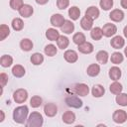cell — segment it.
Listing matches in <instances>:
<instances>
[{"instance_id":"6da1fadb","label":"cell","mask_w":127,"mask_h":127,"mask_svg":"<svg viewBox=\"0 0 127 127\" xmlns=\"http://www.w3.org/2000/svg\"><path fill=\"white\" fill-rule=\"evenodd\" d=\"M29 116V107L27 105H20L13 110V120L17 124H25Z\"/></svg>"},{"instance_id":"7a4b0ae2","label":"cell","mask_w":127,"mask_h":127,"mask_svg":"<svg viewBox=\"0 0 127 127\" xmlns=\"http://www.w3.org/2000/svg\"><path fill=\"white\" fill-rule=\"evenodd\" d=\"M44 124V118L43 115L40 112L34 111L31 114H29L28 119L26 121L27 127H41Z\"/></svg>"},{"instance_id":"3957f363","label":"cell","mask_w":127,"mask_h":127,"mask_svg":"<svg viewBox=\"0 0 127 127\" xmlns=\"http://www.w3.org/2000/svg\"><path fill=\"white\" fill-rule=\"evenodd\" d=\"M28 99V91L25 88H18L13 92V100L16 103H25Z\"/></svg>"},{"instance_id":"277c9868","label":"cell","mask_w":127,"mask_h":127,"mask_svg":"<svg viewBox=\"0 0 127 127\" xmlns=\"http://www.w3.org/2000/svg\"><path fill=\"white\" fill-rule=\"evenodd\" d=\"M64 102H65V104L67 106H69L71 108H75V109L80 108L83 105L82 100L76 95H68V96H66L64 98Z\"/></svg>"},{"instance_id":"5b68a950","label":"cell","mask_w":127,"mask_h":127,"mask_svg":"<svg viewBox=\"0 0 127 127\" xmlns=\"http://www.w3.org/2000/svg\"><path fill=\"white\" fill-rule=\"evenodd\" d=\"M112 119L117 124H123L127 120V112L123 109H117L113 112Z\"/></svg>"},{"instance_id":"8992f818","label":"cell","mask_w":127,"mask_h":127,"mask_svg":"<svg viewBox=\"0 0 127 127\" xmlns=\"http://www.w3.org/2000/svg\"><path fill=\"white\" fill-rule=\"evenodd\" d=\"M101 29H102L103 36L106 37V38L113 37L117 33V27H116L115 24H112V23H106V24H104Z\"/></svg>"},{"instance_id":"52a82bcc","label":"cell","mask_w":127,"mask_h":127,"mask_svg":"<svg viewBox=\"0 0 127 127\" xmlns=\"http://www.w3.org/2000/svg\"><path fill=\"white\" fill-rule=\"evenodd\" d=\"M73 92L79 96H86L89 93V87L86 83H76L73 86Z\"/></svg>"},{"instance_id":"ba28073f","label":"cell","mask_w":127,"mask_h":127,"mask_svg":"<svg viewBox=\"0 0 127 127\" xmlns=\"http://www.w3.org/2000/svg\"><path fill=\"white\" fill-rule=\"evenodd\" d=\"M64 21H65L64 17L62 14H60V13H56V14L52 15L51 16V19H50L51 25L53 27H56V28H61L64 25Z\"/></svg>"},{"instance_id":"9c48e42d","label":"cell","mask_w":127,"mask_h":127,"mask_svg":"<svg viewBox=\"0 0 127 127\" xmlns=\"http://www.w3.org/2000/svg\"><path fill=\"white\" fill-rule=\"evenodd\" d=\"M44 113L48 117H54L58 114V106L53 102L46 103L44 106Z\"/></svg>"},{"instance_id":"30bf717a","label":"cell","mask_w":127,"mask_h":127,"mask_svg":"<svg viewBox=\"0 0 127 127\" xmlns=\"http://www.w3.org/2000/svg\"><path fill=\"white\" fill-rule=\"evenodd\" d=\"M125 45V40L123 37L121 36H114L111 40H110V46L115 49V50H120L124 47Z\"/></svg>"},{"instance_id":"8fae6325","label":"cell","mask_w":127,"mask_h":127,"mask_svg":"<svg viewBox=\"0 0 127 127\" xmlns=\"http://www.w3.org/2000/svg\"><path fill=\"white\" fill-rule=\"evenodd\" d=\"M18 12H19V15L21 17H23V18H29V17H31L33 15L34 9H33V7L30 4H24L18 10Z\"/></svg>"},{"instance_id":"7c38bea8","label":"cell","mask_w":127,"mask_h":127,"mask_svg":"<svg viewBox=\"0 0 127 127\" xmlns=\"http://www.w3.org/2000/svg\"><path fill=\"white\" fill-rule=\"evenodd\" d=\"M124 12L121 9H113L109 14V19L113 22H121L124 19Z\"/></svg>"},{"instance_id":"4fadbf2b","label":"cell","mask_w":127,"mask_h":127,"mask_svg":"<svg viewBox=\"0 0 127 127\" xmlns=\"http://www.w3.org/2000/svg\"><path fill=\"white\" fill-rule=\"evenodd\" d=\"M64 58L67 63L73 64L78 60V55L74 50H66L64 53Z\"/></svg>"},{"instance_id":"5bb4252c","label":"cell","mask_w":127,"mask_h":127,"mask_svg":"<svg viewBox=\"0 0 127 127\" xmlns=\"http://www.w3.org/2000/svg\"><path fill=\"white\" fill-rule=\"evenodd\" d=\"M93 21L92 19H90L89 17L87 16H83L81 19H80V27L84 30V31H90L92 28H93Z\"/></svg>"},{"instance_id":"9a60e30c","label":"cell","mask_w":127,"mask_h":127,"mask_svg":"<svg viewBox=\"0 0 127 127\" xmlns=\"http://www.w3.org/2000/svg\"><path fill=\"white\" fill-rule=\"evenodd\" d=\"M77 47H78L77 48L78 49V52L81 53V54H84V55L91 54L93 52V50H94L93 45L91 43H89V42H84L83 44H81V45H79Z\"/></svg>"},{"instance_id":"2e32d148","label":"cell","mask_w":127,"mask_h":127,"mask_svg":"<svg viewBox=\"0 0 127 127\" xmlns=\"http://www.w3.org/2000/svg\"><path fill=\"white\" fill-rule=\"evenodd\" d=\"M99 72H100V65L98 64H90L86 68L87 75H89L91 77L97 76L99 74Z\"/></svg>"},{"instance_id":"e0dca14e","label":"cell","mask_w":127,"mask_h":127,"mask_svg":"<svg viewBox=\"0 0 127 127\" xmlns=\"http://www.w3.org/2000/svg\"><path fill=\"white\" fill-rule=\"evenodd\" d=\"M108 75H109V77L113 81L114 80H118V79H120V77L122 75V71H121L120 67H118L117 65H114V66H112V67L109 68Z\"/></svg>"},{"instance_id":"ac0fdd59","label":"cell","mask_w":127,"mask_h":127,"mask_svg":"<svg viewBox=\"0 0 127 127\" xmlns=\"http://www.w3.org/2000/svg\"><path fill=\"white\" fill-rule=\"evenodd\" d=\"M99 14H100L99 9L96 6H89L85 10V14L84 15L87 16V17H89L92 20H95V19H97L99 17Z\"/></svg>"},{"instance_id":"d6986e66","label":"cell","mask_w":127,"mask_h":127,"mask_svg":"<svg viewBox=\"0 0 127 127\" xmlns=\"http://www.w3.org/2000/svg\"><path fill=\"white\" fill-rule=\"evenodd\" d=\"M104 93H105V88L101 84H94L91 88V94L93 95V97H96V98L102 97Z\"/></svg>"},{"instance_id":"ffe728a7","label":"cell","mask_w":127,"mask_h":127,"mask_svg":"<svg viewBox=\"0 0 127 127\" xmlns=\"http://www.w3.org/2000/svg\"><path fill=\"white\" fill-rule=\"evenodd\" d=\"M62 119H63V122L65 123V124H73L76 118H75V114L72 111L67 110V111L64 112V114L62 116Z\"/></svg>"},{"instance_id":"44dd1931","label":"cell","mask_w":127,"mask_h":127,"mask_svg":"<svg viewBox=\"0 0 127 127\" xmlns=\"http://www.w3.org/2000/svg\"><path fill=\"white\" fill-rule=\"evenodd\" d=\"M109 59V55L106 51L104 50H100L97 52L96 54V61L100 64H106Z\"/></svg>"},{"instance_id":"7402d4cb","label":"cell","mask_w":127,"mask_h":127,"mask_svg":"<svg viewBox=\"0 0 127 127\" xmlns=\"http://www.w3.org/2000/svg\"><path fill=\"white\" fill-rule=\"evenodd\" d=\"M11 71H12V74H13L15 77H18V78L23 77V76L25 75V73H26L25 67H24L22 64H15V65H13Z\"/></svg>"},{"instance_id":"603a6c76","label":"cell","mask_w":127,"mask_h":127,"mask_svg":"<svg viewBox=\"0 0 127 127\" xmlns=\"http://www.w3.org/2000/svg\"><path fill=\"white\" fill-rule=\"evenodd\" d=\"M60 36V32L56 28H49L46 31V38L49 41H57Z\"/></svg>"},{"instance_id":"cb8c5ba5","label":"cell","mask_w":127,"mask_h":127,"mask_svg":"<svg viewBox=\"0 0 127 127\" xmlns=\"http://www.w3.org/2000/svg\"><path fill=\"white\" fill-rule=\"evenodd\" d=\"M61 30L64 34L69 35V34H71L74 31V24L70 20H65L64 23V25L61 27Z\"/></svg>"},{"instance_id":"d4e9b609","label":"cell","mask_w":127,"mask_h":127,"mask_svg":"<svg viewBox=\"0 0 127 127\" xmlns=\"http://www.w3.org/2000/svg\"><path fill=\"white\" fill-rule=\"evenodd\" d=\"M33 47H34L33 42L30 39H28V38L22 39L21 42H20V48L24 52H30L33 49Z\"/></svg>"},{"instance_id":"484cf974","label":"cell","mask_w":127,"mask_h":127,"mask_svg":"<svg viewBox=\"0 0 127 127\" xmlns=\"http://www.w3.org/2000/svg\"><path fill=\"white\" fill-rule=\"evenodd\" d=\"M109 90H110V92H111L112 94L117 95V94H119V93L122 92V90H123V86H122V84H121L120 82H118L117 80H114V81L110 84V86H109Z\"/></svg>"},{"instance_id":"4316f807","label":"cell","mask_w":127,"mask_h":127,"mask_svg":"<svg viewBox=\"0 0 127 127\" xmlns=\"http://www.w3.org/2000/svg\"><path fill=\"white\" fill-rule=\"evenodd\" d=\"M68 17L72 20V21H75V20H78L79 19V16H80V9L77 7V6H71L69 9H68Z\"/></svg>"},{"instance_id":"83f0119b","label":"cell","mask_w":127,"mask_h":127,"mask_svg":"<svg viewBox=\"0 0 127 127\" xmlns=\"http://www.w3.org/2000/svg\"><path fill=\"white\" fill-rule=\"evenodd\" d=\"M11 26H12V29L16 32H19V31H22L23 28H24V21L17 17V18H14L11 22Z\"/></svg>"},{"instance_id":"f1b7e54d","label":"cell","mask_w":127,"mask_h":127,"mask_svg":"<svg viewBox=\"0 0 127 127\" xmlns=\"http://www.w3.org/2000/svg\"><path fill=\"white\" fill-rule=\"evenodd\" d=\"M57 45H58V48L61 49V50H65L68 45H69V40L67 37L64 36V35H61L59 37V39L57 40Z\"/></svg>"},{"instance_id":"f546056e","label":"cell","mask_w":127,"mask_h":127,"mask_svg":"<svg viewBox=\"0 0 127 127\" xmlns=\"http://www.w3.org/2000/svg\"><path fill=\"white\" fill-rule=\"evenodd\" d=\"M103 36V33H102V29L100 27H93L91 30H90V37L92 40L94 41H99Z\"/></svg>"},{"instance_id":"4dcf8cb0","label":"cell","mask_w":127,"mask_h":127,"mask_svg":"<svg viewBox=\"0 0 127 127\" xmlns=\"http://www.w3.org/2000/svg\"><path fill=\"white\" fill-rule=\"evenodd\" d=\"M30 61L34 65H40L44 63V56L41 53H34L31 56Z\"/></svg>"},{"instance_id":"1f68e13d","label":"cell","mask_w":127,"mask_h":127,"mask_svg":"<svg viewBox=\"0 0 127 127\" xmlns=\"http://www.w3.org/2000/svg\"><path fill=\"white\" fill-rule=\"evenodd\" d=\"M72 42H73L75 45L79 46V45L83 44L84 42H86V37H85V35H84L83 33L77 32V33H75V34L72 36Z\"/></svg>"},{"instance_id":"d6a6232c","label":"cell","mask_w":127,"mask_h":127,"mask_svg":"<svg viewBox=\"0 0 127 127\" xmlns=\"http://www.w3.org/2000/svg\"><path fill=\"white\" fill-rule=\"evenodd\" d=\"M110 61L114 64H120L124 61V56L120 52H114V53L111 54Z\"/></svg>"},{"instance_id":"836d02e7","label":"cell","mask_w":127,"mask_h":127,"mask_svg":"<svg viewBox=\"0 0 127 127\" xmlns=\"http://www.w3.org/2000/svg\"><path fill=\"white\" fill-rule=\"evenodd\" d=\"M13 64V58L9 55H3L0 58V64L3 67H9Z\"/></svg>"},{"instance_id":"e575fe53","label":"cell","mask_w":127,"mask_h":127,"mask_svg":"<svg viewBox=\"0 0 127 127\" xmlns=\"http://www.w3.org/2000/svg\"><path fill=\"white\" fill-rule=\"evenodd\" d=\"M44 52H45L46 56H48V57H54V56L57 55L58 49H57V47H56L55 45L49 44V45H47V46L44 48Z\"/></svg>"},{"instance_id":"d590c367","label":"cell","mask_w":127,"mask_h":127,"mask_svg":"<svg viewBox=\"0 0 127 127\" xmlns=\"http://www.w3.org/2000/svg\"><path fill=\"white\" fill-rule=\"evenodd\" d=\"M10 35V28L6 24H1L0 26V41H4Z\"/></svg>"},{"instance_id":"8d00e7d4","label":"cell","mask_w":127,"mask_h":127,"mask_svg":"<svg viewBox=\"0 0 127 127\" xmlns=\"http://www.w3.org/2000/svg\"><path fill=\"white\" fill-rule=\"evenodd\" d=\"M115 101L120 106H127V93H119L116 95Z\"/></svg>"},{"instance_id":"74e56055","label":"cell","mask_w":127,"mask_h":127,"mask_svg":"<svg viewBox=\"0 0 127 127\" xmlns=\"http://www.w3.org/2000/svg\"><path fill=\"white\" fill-rule=\"evenodd\" d=\"M42 103H43V99H42V97L39 96V95H34V96H32V98L30 99V105H31V107H33V108H38V107H40V106L42 105Z\"/></svg>"},{"instance_id":"f35d334b","label":"cell","mask_w":127,"mask_h":127,"mask_svg":"<svg viewBox=\"0 0 127 127\" xmlns=\"http://www.w3.org/2000/svg\"><path fill=\"white\" fill-rule=\"evenodd\" d=\"M113 4H114L113 0H100L99 1V6L104 11L110 10L113 7Z\"/></svg>"},{"instance_id":"ab89813d","label":"cell","mask_w":127,"mask_h":127,"mask_svg":"<svg viewBox=\"0 0 127 127\" xmlns=\"http://www.w3.org/2000/svg\"><path fill=\"white\" fill-rule=\"evenodd\" d=\"M9 5L13 10H19L24 5V2L23 0H10Z\"/></svg>"},{"instance_id":"60d3db41","label":"cell","mask_w":127,"mask_h":127,"mask_svg":"<svg viewBox=\"0 0 127 127\" xmlns=\"http://www.w3.org/2000/svg\"><path fill=\"white\" fill-rule=\"evenodd\" d=\"M69 6V0H57V7L60 10H64Z\"/></svg>"},{"instance_id":"b9f144b4","label":"cell","mask_w":127,"mask_h":127,"mask_svg":"<svg viewBox=\"0 0 127 127\" xmlns=\"http://www.w3.org/2000/svg\"><path fill=\"white\" fill-rule=\"evenodd\" d=\"M8 80H9V77H8V74L5 73V72H1L0 73V84H1V87H5V85L8 83Z\"/></svg>"},{"instance_id":"7bdbcfd3","label":"cell","mask_w":127,"mask_h":127,"mask_svg":"<svg viewBox=\"0 0 127 127\" xmlns=\"http://www.w3.org/2000/svg\"><path fill=\"white\" fill-rule=\"evenodd\" d=\"M35 1L39 5H45V4H47L49 2V0H35Z\"/></svg>"},{"instance_id":"ee69618b","label":"cell","mask_w":127,"mask_h":127,"mask_svg":"<svg viewBox=\"0 0 127 127\" xmlns=\"http://www.w3.org/2000/svg\"><path fill=\"white\" fill-rule=\"evenodd\" d=\"M120 5H121L122 8L127 9V0H121L120 1Z\"/></svg>"},{"instance_id":"f6af8a7d","label":"cell","mask_w":127,"mask_h":127,"mask_svg":"<svg viewBox=\"0 0 127 127\" xmlns=\"http://www.w3.org/2000/svg\"><path fill=\"white\" fill-rule=\"evenodd\" d=\"M5 119V113L3 110H0V122H3Z\"/></svg>"},{"instance_id":"bcb514c9","label":"cell","mask_w":127,"mask_h":127,"mask_svg":"<svg viewBox=\"0 0 127 127\" xmlns=\"http://www.w3.org/2000/svg\"><path fill=\"white\" fill-rule=\"evenodd\" d=\"M123 35H124V37L127 39V25L124 27V29H123Z\"/></svg>"},{"instance_id":"7dc6e473","label":"cell","mask_w":127,"mask_h":127,"mask_svg":"<svg viewBox=\"0 0 127 127\" xmlns=\"http://www.w3.org/2000/svg\"><path fill=\"white\" fill-rule=\"evenodd\" d=\"M124 55H125V57L127 58V47L124 48Z\"/></svg>"}]
</instances>
